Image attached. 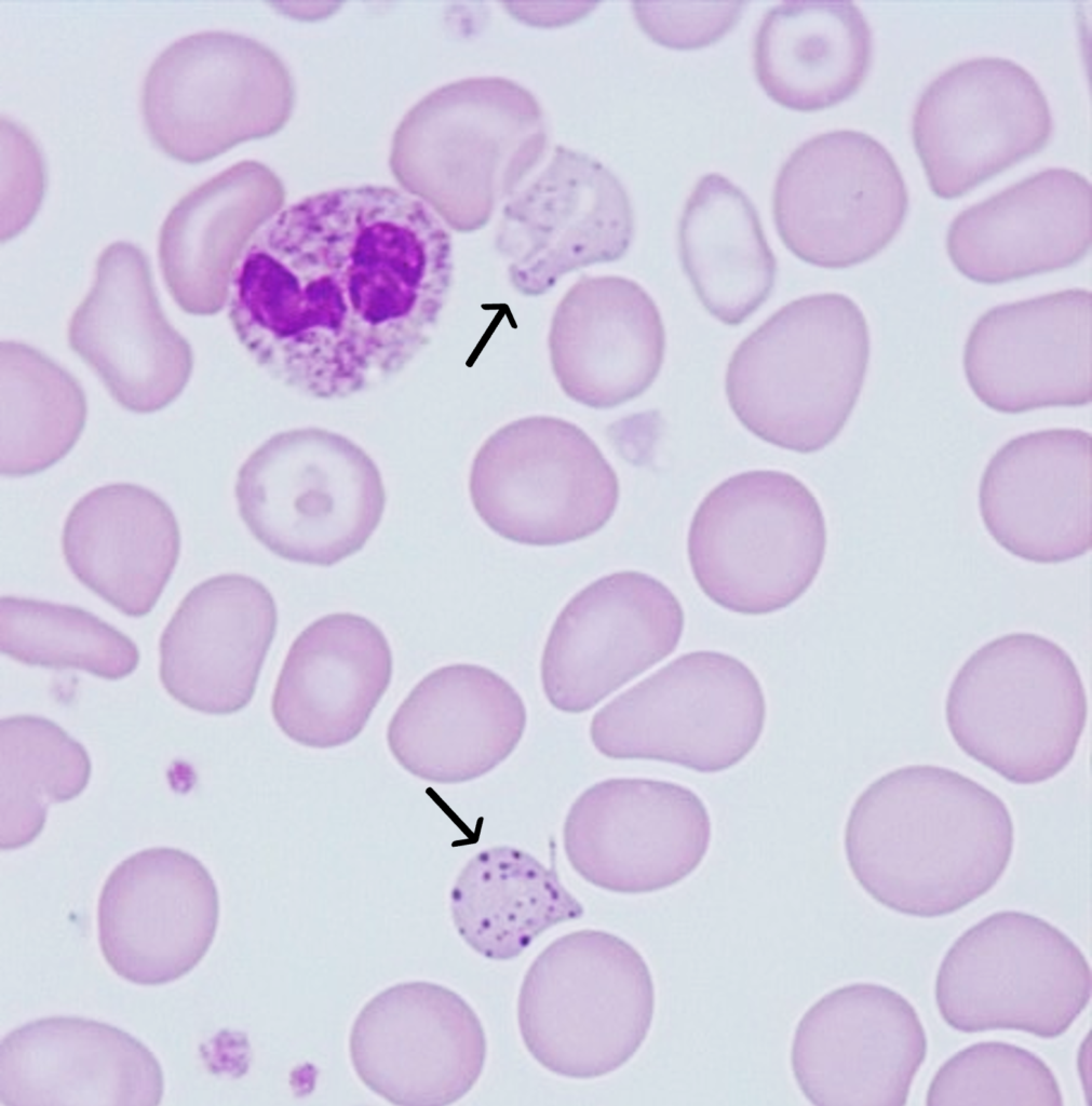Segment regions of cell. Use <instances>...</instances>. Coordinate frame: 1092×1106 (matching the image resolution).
Listing matches in <instances>:
<instances>
[{"label":"cell","instance_id":"9c48e42d","mask_svg":"<svg viewBox=\"0 0 1092 1106\" xmlns=\"http://www.w3.org/2000/svg\"><path fill=\"white\" fill-rule=\"evenodd\" d=\"M766 717L764 689L744 662L698 650L677 657L605 704L592 718L590 737L608 758L717 773L754 750Z\"/></svg>","mask_w":1092,"mask_h":1106},{"label":"cell","instance_id":"52a82bcc","mask_svg":"<svg viewBox=\"0 0 1092 1106\" xmlns=\"http://www.w3.org/2000/svg\"><path fill=\"white\" fill-rule=\"evenodd\" d=\"M826 523L812 491L778 470L734 474L713 487L688 530L693 578L716 605L761 616L796 602L823 564Z\"/></svg>","mask_w":1092,"mask_h":1106},{"label":"cell","instance_id":"ffe728a7","mask_svg":"<svg viewBox=\"0 0 1092 1106\" xmlns=\"http://www.w3.org/2000/svg\"><path fill=\"white\" fill-rule=\"evenodd\" d=\"M67 336L111 396L133 413L167 406L192 372L191 347L160 307L147 256L126 241L99 254L93 285L71 315Z\"/></svg>","mask_w":1092,"mask_h":1106},{"label":"cell","instance_id":"5bb4252c","mask_svg":"<svg viewBox=\"0 0 1092 1106\" xmlns=\"http://www.w3.org/2000/svg\"><path fill=\"white\" fill-rule=\"evenodd\" d=\"M712 838L706 805L691 788L646 778L595 783L571 805L563 846L589 884L639 894L672 887L704 860Z\"/></svg>","mask_w":1092,"mask_h":1106},{"label":"cell","instance_id":"e0dca14e","mask_svg":"<svg viewBox=\"0 0 1092 1106\" xmlns=\"http://www.w3.org/2000/svg\"><path fill=\"white\" fill-rule=\"evenodd\" d=\"M359 1079L400 1106H445L478 1081L487 1056L480 1017L456 992L414 981L393 985L359 1012L349 1037Z\"/></svg>","mask_w":1092,"mask_h":1106},{"label":"cell","instance_id":"d590c367","mask_svg":"<svg viewBox=\"0 0 1092 1106\" xmlns=\"http://www.w3.org/2000/svg\"><path fill=\"white\" fill-rule=\"evenodd\" d=\"M1 849L31 842L50 804L82 793L91 761L82 744L53 721L32 715L1 720Z\"/></svg>","mask_w":1092,"mask_h":1106},{"label":"cell","instance_id":"f1b7e54d","mask_svg":"<svg viewBox=\"0 0 1092 1106\" xmlns=\"http://www.w3.org/2000/svg\"><path fill=\"white\" fill-rule=\"evenodd\" d=\"M393 659L381 629L351 612L309 624L280 671L272 716L293 741L332 748L355 739L387 691Z\"/></svg>","mask_w":1092,"mask_h":1106},{"label":"cell","instance_id":"2e32d148","mask_svg":"<svg viewBox=\"0 0 1092 1106\" xmlns=\"http://www.w3.org/2000/svg\"><path fill=\"white\" fill-rule=\"evenodd\" d=\"M915 1007L873 983L833 989L798 1022L791 1067L817 1106H903L927 1057Z\"/></svg>","mask_w":1092,"mask_h":1106},{"label":"cell","instance_id":"d4e9b609","mask_svg":"<svg viewBox=\"0 0 1092 1106\" xmlns=\"http://www.w3.org/2000/svg\"><path fill=\"white\" fill-rule=\"evenodd\" d=\"M527 713L520 693L491 670L470 663L424 676L392 716L389 748L409 773L440 784L480 778L515 750Z\"/></svg>","mask_w":1092,"mask_h":1106},{"label":"cell","instance_id":"836d02e7","mask_svg":"<svg viewBox=\"0 0 1092 1106\" xmlns=\"http://www.w3.org/2000/svg\"><path fill=\"white\" fill-rule=\"evenodd\" d=\"M260 173L256 162L235 163L190 189L164 218L160 269L185 312L210 315L225 305L230 269L250 238L241 232L260 203Z\"/></svg>","mask_w":1092,"mask_h":1106},{"label":"cell","instance_id":"4dcf8cb0","mask_svg":"<svg viewBox=\"0 0 1092 1106\" xmlns=\"http://www.w3.org/2000/svg\"><path fill=\"white\" fill-rule=\"evenodd\" d=\"M872 32L850 1H791L764 15L754 38V71L780 105L800 111L833 106L864 81Z\"/></svg>","mask_w":1092,"mask_h":1106},{"label":"cell","instance_id":"9a60e30c","mask_svg":"<svg viewBox=\"0 0 1092 1106\" xmlns=\"http://www.w3.org/2000/svg\"><path fill=\"white\" fill-rule=\"evenodd\" d=\"M685 625L675 594L655 577L622 570L588 584L563 607L540 664L545 698L587 712L673 653Z\"/></svg>","mask_w":1092,"mask_h":1106},{"label":"cell","instance_id":"30bf717a","mask_svg":"<svg viewBox=\"0 0 1092 1106\" xmlns=\"http://www.w3.org/2000/svg\"><path fill=\"white\" fill-rule=\"evenodd\" d=\"M1091 969L1081 949L1049 921L1000 911L967 929L939 967L934 998L961 1033L1065 1034L1088 1007Z\"/></svg>","mask_w":1092,"mask_h":1106},{"label":"cell","instance_id":"3957f363","mask_svg":"<svg viewBox=\"0 0 1092 1106\" xmlns=\"http://www.w3.org/2000/svg\"><path fill=\"white\" fill-rule=\"evenodd\" d=\"M868 360L867 322L850 297L804 296L737 346L726 369V397L739 422L758 439L812 454L845 428Z\"/></svg>","mask_w":1092,"mask_h":1106},{"label":"cell","instance_id":"d6a6232c","mask_svg":"<svg viewBox=\"0 0 1092 1106\" xmlns=\"http://www.w3.org/2000/svg\"><path fill=\"white\" fill-rule=\"evenodd\" d=\"M583 913L553 868L510 846L476 853L450 891L458 934L475 953L496 961L515 959L543 932Z\"/></svg>","mask_w":1092,"mask_h":1106},{"label":"cell","instance_id":"f35d334b","mask_svg":"<svg viewBox=\"0 0 1092 1106\" xmlns=\"http://www.w3.org/2000/svg\"><path fill=\"white\" fill-rule=\"evenodd\" d=\"M743 2H637L634 13L656 42L690 50L712 44L740 19Z\"/></svg>","mask_w":1092,"mask_h":1106},{"label":"cell","instance_id":"277c9868","mask_svg":"<svg viewBox=\"0 0 1092 1106\" xmlns=\"http://www.w3.org/2000/svg\"><path fill=\"white\" fill-rule=\"evenodd\" d=\"M1080 673L1056 643L1011 633L973 652L951 683L945 719L972 759L1015 784L1063 771L1087 725Z\"/></svg>","mask_w":1092,"mask_h":1106},{"label":"cell","instance_id":"e575fe53","mask_svg":"<svg viewBox=\"0 0 1092 1106\" xmlns=\"http://www.w3.org/2000/svg\"><path fill=\"white\" fill-rule=\"evenodd\" d=\"M1 353V461L4 476L41 472L64 458L86 420L78 380L39 350L3 340Z\"/></svg>","mask_w":1092,"mask_h":1106},{"label":"cell","instance_id":"1f68e13d","mask_svg":"<svg viewBox=\"0 0 1092 1106\" xmlns=\"http://www.w3.org/2000/svg\"><path fill=\"white\" fill-rule=\"evenodd\" d=\"M683 270L704 309L737 326L769 298L777 259L757 210L744 191L718 173L703 175L678 224Z\"/></svg>","mask_w":1092,"mask_h":1106},{"label":"cell","instance_id":"cb8c5ba5","mask_svg":"<svg viewBox=\"0 0 1092 1106\" xmlns=\"http://www.w3.org/2000/svg\"><path fill=\"white\" fill-rule=\"evenodd\" d=\"M278 626L270 591L258 580L225 574L183 598L160 638V679L183 705L213 715L245 707Z\"/></svg>","mask_w":1092,"mask_h":1106},{"label":"cell","instance_id":"8fae6325","mask_svg":"<svg viewBox=\"0 0 1092 1106\" xmlns=\"http://www.w3.org/2000/svg\"><path fill=\"white\" fill-rule=\"evenodd\" d=\"M469 494L481 521L521 544L552 547L602 529L618 505L616 471L595 442L565 419L507 423L477 449Z\"/></svg>","mask_w":1092,"mask_h":1106},{"label":"cell","instance_id":"ac0fdd59","mask_svg":"<svg viewBox=\"0 0 1092 1106\" xmlns=\"http://www.w3.org/2000/svg\"><path fill=\"white\" fill-rule=\"evenodd\" d=\"M633 233L632 204L617 176L557 145L540 174L509 198L495 244L513 287L540 296L571 271L621 258Z\"/></svg>","mask_w":1092,"mask_h":1106},{"label":"cell","instance_id":"7a4b0ae2","mask_svg":"<svg viewBox=\"0 0 1092 1106\" xmlns=\"http://www.w3.org/2000/svg\"><path fill=\"white\" fill-rule=\"evenodd\" d=\"M1013 846L1002 799L932 765L901 767L873 781L844 830L847 863L862 889L918 918L953 914L986 894L1005 874Z\"/></svg>","mask_w":1092,"mask_h":1106},{"label":"cell","instance_id":"8992f818","mask_svg":"<svg viewBox=\"0 0 1092 1106\" xmlns=\"http://www.w3.org/2000/svg\"><path fill=\"white\" fill-rule=\"evenodd\" d=\"M403 125L413 148L407 191L461 232L484 227L548 146L535 95L501 77L445 84L420 100Z\"/></svg>","mask_w":1092,"mask_h":1106},{"label":"cell","instance_id":"74e56055","mask_svg":"<svg viewBox=\"0 0 1092 1106\" xmlns=\"http://www.w3.org/2000/svg\"><path fill=\"white\" fill-rule=\"evenodd\" d=\"M926 1104L1064 1105L1059 1081L1034 1052L1003 1041H980L956 1052L931 1079Z\"/></svg>","mask_w":1092,"mask_h":1106},{"label":"cell","instance_id":"ba28073f","mask_svg":"<svg viewBox=\"0 0 1092 1106\" xmlns=\"http://www.w3.org/2000/svg\"><path fill=\"white\" fill-rule=\"evenodd\" d=\"M234 495L253 537L279 557L328 567L359 552L381 522L386 489L372 457L321 428L277 433L240 467Z\"/></svg>","mask_w":1092,"mask_h":1106},{"label":"cell","instance_id":"8d00e7d4","mask_svg":"<svg viewBox=\"0 0 1092 1106\" xmlns=\"http://www.w3.org/2000/svg\"><path fill=\"white\" fill-rule=\"evenodd\" d=\"M0 604L1 652L18 662L105 679L123 678L138 665L132 639L82 608L15 596Z\"/></svg>","mask_w":1092,"mask_h":1106},{"label":"cell","instance_id":"4316f807","mask_svg":"<svg viewBox=\"0 0 1092 1106\" xmlns=\"http://www.w3.org/2000/svg\"><path fill=\"white\" fill-rule=\"evenodd\" d=\"M549 350L568 397L609 409L653 383L664 360L665 331L655 300L637 282L584 274L554 311Z\"/></svg>","mask_w":1092,"mask_h":1106},{"label":"cell","instance_id":"7402d4cb","mask_svg":"<svg viewBox=\"0 0 1092 1106\" xmlns=\"http://www.w3.org/2000/svg\"><path fill=\"white\" fill-rule=\"evenodd\" d=\"M145 124L170 156L210 159L261 129V45L226 30H201L165 46L141 91Z\"/></svg>","mask_w":1092,"mask_h":1106},{"label":"cell","instance_id":"f546056e","mask_svg":"<svg viewBox=\"0 0 1092 1106\" xmlns=\"http://www.w3.org/2000/svg\"><path fill=\"white\" fill-rule=\"evenodd\" d=\"M65 561L77 579L130 617L151 611L177 564L176 517L153 491L116 483L84 495L63 528Z\"/></svg>","mask_w":1092,"mask_h":1106},{"label":"cell","instance_id":"4fadbf2b","mask_svg":"<svg viewBox=\"0 0 1092 1106\" xmlns=\"http://www.w3.org/2000/svg\"><path fill=\"white\" fill-rule=\"evenodd\" d=\"M1051 132L1049 104L1035 78L994 56L960 62L933 79L912 122L930 188L944 199L1038 152Z\"/></svg>","mask_w":1092,"mask_h":1106},{"label":"cell","instance_id":"5b68a950","mask_svg":"<svg viewBox=\"0 0 1092 1106\" xmlns=\"http://www.w3.org/2000/svg\"><path fill=\"white\" fill-rule=\"evenodd\" d=\"M655 985L639 952L603 930L552 941L528 967L517 1024L528 1053L552 1074L595 1079L628 1063L655 1013Z\"/></svg>","mask_w":1092,"mask_h":1106},{"label":"cell","instance_id":"603a6c76","mask_svg":"<svg viewBox=\"0 0 1092 1106\" xmlns=\"http://www.w3.org/2000/svg\"><path fill=\"white\" fill-rule=\"evenodd\" d=\"M1090 433L1049 429L1010 440L990 458L979 489L982 521L1005 550L1038 564L1092 545Z\"/></svg>","mask_w":1092,"mask_h":1106},{"label":"cell","instance_id":"7c38bea8","mask_svg":"<svg viewBox=\"0 0 1092 1106\" xmlns=\"http://www.w3.org/2000/svg\"><path fill=\"white\" fill-rule=\"evenodd\" d=\"M908 192L887 148L855 130H833L799 145L782 164L772 215L784 246L800 260L845 269L880 253L905 219Z\"/></svg>","mask_w":1092,"mask_h":1106},{"label":"cell","instance_id":"484cf974","mask_svg":"<svg viewBox=\"0 0 1092 1106\" xmlns=\"http://www.w3.org/2000/svg\"><path fill=\"white\" fill-rule=\"evenodd\" d=\"M5 1106H156L164 1079L152 1052L106 1023L52 1016L1 1042Z\"/></svg>","mask_w":1092,"mask_h":1106},{"label":"cell","instance_id":"6da1fadb","mask_svg":"<svg viewBox=\"0 0 1092 1106\" xmlns=\"http://www.w3.org/2000/svg\"><path fill=\"white\" fill-rule=\"evenodd\" d=\"M454 275L453 240L420 198L364 184L266 219L228 276L232 329L269 377L318 400L372 390L429 345Z\"/></svg>","mask_w":1092,"mask_h":1106},{"label":"cell","instance_id":"44dd1931","mask_svg":"<svg viewBox=\"0 0 1092 1106\" xmlns=\"http://www.w3.org/2000/svg\"><path fill=\"white\" fill-rule=\"evenodd\" d=\"M1091 293L1071 288L995 307L963 351L969 387L987 407L1017 414L1091 402Z\"/></svg>","mask_w":1092,"mask_h":1106},{"label":"cell","instance_id":"d6986e66","mask_svg":"<svg viewBox=\"0 0 1092 1106\" xmlns=\"http://www.w3.org/2000/svg\"><path fill=\"white\" fill-rule=\"evenodd\" d=\"M219 898L205 866L175 848H150L121 862L97 907L98 941L109 967L139 985L190 972L216 934Z\"/></svg>","mask_w":1092,"mask_h":1106},{"label":"cell","instance_id":"83f0119b","mask_svg":"<svg viewBox=\"0 0 1092 1106\" xmlns=\"http://www.w3.org/2000/svg\"><path fill=\"white\" fill-rule=\"evenodd\" d=\"M1091 233L1089 180L1050 167L960 212L947 230L946 249L966 278L999 284L1078 262Z\"/></svg>","mask_w":1092,"mask_h":1106}]
</instances>
